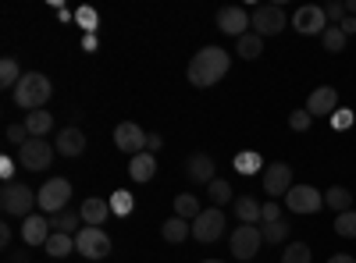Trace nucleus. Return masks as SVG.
<instances>
[{
  "instance_id": "1",
  "label": "nucleus",
  "mask_w": 356,
  "mask_h": 263,
  "mask_svg": "<svg viewBox=\"0 0 356 263\" xmlns=\"http://www.w3.org/2000/svg\"><path fill=\"white\" fill-rule=\"evenodd\" d=\"M228 68H232V57L221 46H203L189 65V82L196 90H211V85H218L228 75Z\"/></svg>"
},
{
  "instance_id": "2",
  "label": "nucleus",
  "mask_w": 356,
  "mask_h": 263,
  "mask_svg": "<svg viewBox=\"0 0 356 263\" xmlns=\"http://www.w3.org/2000/svg\"><path fill=\"white\" fill-rule=\"evenodd\" d=\"M50 96H54V85L40 71H25L22 82H18V90H15V103L22 110H29V114H33V110H47Z\"/></svg>"
},
{
  "instance_id": "3",
  "label": "nucleus",
  "mask_w": 356,
  "mask_h": 263,
  "mask_svg": "<svg viewBox=\"0 0 356 263\" xmlns=\"http://www.w3.org/2000/svg\"><path fill=\"white\" fill-rule=\"evenodd\" d=\"M0 207H4V214L11 217H33V207H40V192H33L29 185H18V182H8L4 192H0Z\"/></svg>"
},
{
  "instance_id": "4",
  "label": "nucleus",
  "mask_w": 356,
  "mask_h": 263,
  "mask_svg": "<svg viewBox=\"0 0 356 263\" xmlns=\"http://www.w3.org/2000/svg\"><path fill=\"white\" fill-rule=\"evenodd\" d=\"M68 199H72V182L68 178H50L43 189H40V210L47 217L68 210Z\"/></svg>"
},
{
  "instance_id": "5",
  "label": "nucleus",
  "mask_w": 356,
  "mask_h": 263,
  "mask_svg": "<svg viewBox=\"0 0 356 263\" xmlns=\"http://www.w3.org/2000/svg\"><path fill=\"white\" fill-rule=\"evenodd\" d=\"M75 249H79V256H86V260H104V256H111V239H107V231L104 228H79V235H75Z\"/></svg>"
},
{
  "instance_id": "6",
  "label": "nucleus",
  "mask_w": 356,
  "mask_h": 263,
  "mask_svg": "<svg viewBox=\"0 0 356 263\" xmlns=\"http://www.w3.org/2000/svg\"><path fill=\"white\" fill-rule=\"evenodd\" d=\"M228 246H232V256H235V260H250V256H257L260 246H264V231H260V224H243V228H235V231H232V239H228Z\"/></svg>"
},
{
  "instance_id": "7",
  "label": "nucleus",
  "mask_w": 356,
  "mask_h": 263,
  "mask_svg": "<svg viewBox=\"0 0 356 263\" xmlns=\"http://www.w3.org/2000/svg\"><path fill=\"white\" fill-rule=\"evenodd\" d=\"M221 231H225V210H221V207L203 210V214L193 221V239L203 242V246L218 242V239H221Z\"/></svg>"
},
{
  "instance_id": "8",
  "label": "nucleus",
  "mask_w": 356,
  "mask_h": 263,
  "mask_svg": "<svg viewBox=\"0 0 356 263\" xmlns=\"http://www.w3.org/2000/svg\"><path fill=\"white\" fill-rule=\"evenodd\" d=\"M285 207L292 214H317L324 207V192H317L314 185H292L285 192Z\"/></svg>"
},
{
  "instance_id": "9",
  "label": "nucleus",
  "mask_w": 356,
  "mask_h": 263,
  "mask_svg": "<svg viewBox=\"0 0 356 263\" xmlns=\"http://www.w3.org/2000/svg\"><path fill=\"white\" fill-rule=\"evenodd\" d=\"M54 153H57V150H54L47 139H29L22 150H18V160H22L25 171H47L50 160H54Z\"/></svg>"
},
{
  "instance_id": "10",
  "label": "nucleus",
  "mask_w": 356,
  "mask_h": 263,
  "mask_svg": "<svg viewBox=\"0 0 356 263\" xmlns=\"http://www.w3.org/2000/svg\"><path fill=\"white\" fill-rule=\"evenodd\" d=\"M282 28H285V11H282L278 4H264V8L253 11V33H257L260 40L278 36Z\"/></svg>"
},
{
  "instance_id": "11",
  "label": "nucleus",
  "mask_w": 356,
  "mask_h": 263,
  "mask_svg": "<svg viewBox=\"0 0 356 263\" xmlns=\"http://www.w3.org/2000/svg\"><path fill=\"white\" fill-rule=\"evenodd\" d=\"M146 139H150V135H146L136 121H122V125L114 128V146H118L122 153H129V157L146 153Z\"/></svg>"
},
{
  "instance_id": "12",
  "label": "nucleus",
  "mask_w": 356,
  "mask_h": 263,
  "mask_svg": "<svg viewBox=\"0 0 356 263\" xmlns=\"http://www.w3.org/2000/svg\"><path fill=\"white\" fill-rule=\"evenodd\" d=\"M289 189H292V167L282 164V160L267 164V167H264V192L278 199V196H285Z\"/></svg>"
},
{
  "instance_id": "13",
  "label": "nucleus",
  "mask_w": 356,
  "mask_h": 263,
  "mask_svg": "<svg viewBox=\"0 0 356 263\" xmlns=\"http://www.w3.org/2000/svg\"><path fill=\"white\" fill-rule=\"evenodd\" d=\"M250 15L243 11V8H221L218 11V28H221V33H228V36H235V40H243L246 33H250Z\"/></svg>"
},
{
  "instance_id": "14",
  "label": "nucleus",
  "mask_w": 356,
  "mask_h": 263,
  "mask_svg": "<svg viewBox=\"0 0 356 263\" xmlns=\"http://www.w3.org/2000/svg\"><path fill=\"white\" fill-rule=\"evenodd\" d=\"M292 25H296V33H303V36H324L328 18H324V8H300L292 15Z\"/></svg>"
},
{
  "instance_id": "15",
  "label": "nucleus",
  "mask_w": 356,
  "mask_h": 263,
  "mask_svg": "<svg viewBox=\"0 0 356 263\" xmlns=\"http://www.w3.org/2000/svg\"><path fill=\"white\" fill-rule=\"evenodd\" d=\"M54 235L50 231V217L47 214H33L22 221V242L25 246H47V239Z\"/></svg>"
},
{
  "instance_id": "16",
  "label": "nucleus",
  "mask_w": 356,
  "mask_h": 263,
  "mask_svg": "<svg viewBox=\"0 0 356 263\" xmlns=\"http://www.w3.org/2000/svg\"><path fill=\"white\" fill-rule=\"evenodd\" d=\"M335 110H339V93H335V85H321V90L310 93L307 114H335Z\"/></svg>"
},
{
  "instance_id": "17",
  "label": "nucleus",
  "mask_w": 356,
  "mask_h": 263,
  "mask_svg": "<svg viewBox=\"0 0 356 263\" xmlns=\"http://www.w3.org/2000/svg\"><path fill=\"white\" fill-rule=\"evenodd\" d=\"M54 150L61 153V157H79L82 150H86V135H82V128H61L57 132V142H54Z\"/></svg>"
},
{
  "instance_id": "18",
  "label": "nucleus",
  "mask_w": 356,
  "mask_h": 263,
  "mask_svg": "<svg viewBox=\"0 0 356 263\" xmlns=\"http://www.w3.org/2000/svg\"><path fill=\"white\" fill-rule=\"evenodd\" d=\"M186 174L193 178V185H211L214 182V160L207 153H193L186 164Z\"/></svg>"
},
{
  "instance_id": "19",
  "label": "nucleus",
  "mask_w": 356,
  "mask_h": 263,
  "mask_svg": "<svg viewBox=\"0 0 356 263\" xmlns=\"http://www.w3.org/2000/svg\"><path fill=\"white\" fill-rule=\"evenodd\" d=\"M79 214H82V221H86L89 228H100V224L107 221V214H111V203L100 199V196H89L82 207H79Z\"/></svg>"
},
{
  "instance_id": "20",
  "label": "nucleus",
  "mask_w": 356,
  "mask_h": 263,
  "mask_svg": "<svg viewBox=\"0 0 356 263\" xmlns=\"http://www.w3.org/2000/svg\"><path fill=\"white\" fill-rule=\"evenodd\" d=\"M129 174L136 182H150L154 174H157V157L154 153H136L132 164H129Z\"/></svg>"
},
{
  "instance_id": "21",
  "label": "nucleus",
  "mask_w": 356,
  "mask_h": 263,
  "mask_svg": "<svg viewBox=\"0 0 356 263\" xmlns=\"http://www.w3.org/2000/svg\"><path fill=\"white\" fill-rule=\"evenodd\" d=\"M161 235H164V242L178 246V242H186V239L193 235V224H189V221H182V217H168V221H164V228H161Z\"/></svg>"
},
{
  "instance_id": "22",
  "label": "nucleus",
  "mask_w": 356,
  "mask_h": 263,
  "mask_svg": "<svg viewBox=\"0 0 356 263\" xmlns=\"http://www.w3.org/2000/svg\"><path fill=\"white\" fill-rule=\"evenodd\" d=\"M22 125L29 128V135H33V139H43V135L54 128V114H50V110H33V114H25Z\"/></svg>"
},
{
  "instance_id": "23",
  "label": "nucleus",
  "mask_w": 356,
  "mask_h": 263,
  "mask_svg": "<svg viewBox=\"0 0 356 263\" xmlns=\"http://www.w3.org/2000/svg\"><path fill=\"white\" fill-rule=\"evenodd\" d=\"M203 214V207H200V199L196 196H189V192H182V196H175V217H182V221H196Z\"/></svg>"
},
{
  "instance_id": "24",
  "label": "nucleus",
  "mask_w": 356,
  "mask_h": 263,
  "mask_svg": "<svg viewBox=\"0 0 356 263\" xmlns=\"http://www.w3.org/2000/svg\"><path fill=\"white\" fill-rule=\"evenodd\" d=\"M324 207H332L335 214L353 210V192H349V189H342V185H332L328 192H324Z\"/></svg>"
},
{
  "instance_id": "25",
  "label": "nucleus",
  "mask_w": 356,
  "mask_h": 263,
  "mask_svg": "<svg viewBox=\"0 0 356 263\" xmlns=\"http://www.w3.org/2000/svg\"><path fill=\"white\" fill-rule=\"evenodd\" d=\"M235 217L243 224H260V203L253 196H239L235 199Z\"/></svg>"
},
{
  "instance_id": "26",
  "label": "nucleus",
  "mask_w": 356,
  "mask_h": 263,
  "mask_svg": "<svg viewBox=\"0 0 356 263\" xmlns=\"http://www.w3.org/2000/svg\"><path fill=\"white\" fill-rule=\"evenodd\" d=\"M72 249H75V235H65V231H54V235L47 239V253H50L54 260H65Z\"/></svg>"
},
{
  "instance_id": "27",
  "label": "nucleus",
  "mask_w": 356,
  "mask_h": 263,
  "mask_svg": "<svg viewBox=\"0 0 356 263\" xmlns=\"http://www.w3.org/2000/svg\"><path fill=\"white\" fill-rule=\"evenodd\" d=\"M18 82H22V68H18V61L15 57H4V61H0V85H4V90H18Z\"/></svg>"
},
{
  "instance_id": "28",
  "label": "nucleus",
  "mask_w": 356,
  "mask_h": 263,
  "mask_svg": "<svg viewBox=\"0 0 356 263\" xmlns=\"http://www.w3.org/2000/svg\"><path fill=\"white\" fill-rule=\"evenodd\" d=\"M235 171H239V174H257V171H264V157L253 153V150L235 153Z\"/></svg>"
},
{
  "instance_id": "29",
  "label": "nucleus",
  "mask_w": 356,
  "mask_h": 263,
  "mask_svg": "<svg viewBox=\"0 0 356 263\" xmlns=\"http://www.w3.org/2000/svg\"><path fill=\"white\" fill-rule=\"evenodd\" d=\"M79 221H82V214H75V210H61V214H54V217H50V228H54V231H65V235H72V231L79 228Z\"/></svg>"
},
{
  "instance_id": "30",
  "label": "nucleus",
  "mask_w": 356,
  "mask_h": 263,
  "mask_svg": "<svg viewBox=\"0 0 356 263\" xmlns=\"http://www.w3.org/2000/svg\"><path fill=\"white\" fill-rule=\"evenodd\" d=\"M260 53H264V40H260L257 33H246V36L239 40V57H246V61H257Z\"/></svg>"
},
{
  "instance_id": "31",
  "label": "nucleus",
  "mask_w": 356,
  "mask_h": 263,
  "mask_svg": "<svg viewBox=\"0 0 356 263\" xmlns=\"http://www.w3.org/2000/svg\"><path fill=\"white\" fill-rule=\"evenodd\" d=\"M260 231H264V242H271V246H278V242H289V221L260 224Z\"/></svg>"
},
{
  "instance_id": "32",
  "label": "nucleus",
  "mask_w": 356,
  "mask_h": 263,
  "mask_svg": "<svg viewBox=\"0 0 356 263\" xmlns=\"http://www.w3.org/2000/svg\"><path fill=\"white\" fill-rule=\"evenodd\" d=\"M75 22H79V28H86V36H97V25H100L97 8H79L75 11Z\"/></svg>"
},
{
  "instance_id": "33",
  "label": "nucleus",
  "mask_w": 356,
  "mask_h": 263,
  "mask_svg": "<svg viewBox=\"0 0 356 263\" xmlns=\"http://www.w3.org/2000/svg\"><path fill=\"white\" fill-rule=\"evenodd\" d=\"M346 33H342V28L339 25H328V28H324V36H321V43H324V50H332V53H339L342 46H346Z\"/></svg>"
},
{
  "instance_id": "34",
  "label": "nucleus",
  "mask_w": 356,
  "mask_h": 263,
  "mask_svg": "<svg viewBox=\"0 0 356 263\" xmlns=\"http://www.w3.org/2000/svg\"><path fill=\"white\" fill-rule=\"evenodd\" d=\"M207 196L214 199V207H225V203L232 199V185H228L225 178H214L211 185H207Z\"/></svg>"
},
{
  "instance_id": "35",
  "label": "nucleus",
  "mask_w": 356,
  "mask_h": 263,
  "mask_svg": "<svg viewBox=\"0 0 356 263\" xmlns=\"http://www.w3.org/2000/svg\"><path fill=\"white\" fill-rule=\"evenodd\" d=\"M282 263H310V246L307 242H289Z\"/></svg>"
},
{
  "instance_id": "36",
  "label": "nucleus",
  "mask_w": 356,
  "mask_h": 263,
  "mask_svg": "<svg viewBox=\"0 0 356 263\" xmlns=\"http://www.w3.org/2000/svg\"><path fill=\"white\" fill-rule=\"evenodd\" d=\"M107 203H111V214H118V217H129V214H132V196H129L125 189H118Z\"/></svg>"
},
{
  "instance_id": "37",
  "label": "nucleus",
  "mask_w": 356,
  "mask_h": 263,
  "mask_svg": "<svg viewBox=\"0 0 356 263\" xmlns=\"http://www.w3.org/2000/svg\"><path fill=\"white\" fill-rule=\"evenodd\" d=\"M335 231L342 239H356V210H346L335 217Z\"/></svg>"
},
{
  "instance_id": "38",
  "label": "nucleus",
  "mask_w": 356,
  "mask_h": 263,
  "mask_svg": "<svg viewBox=\"0 0 356 263\" xmlns=\"http://www.w3.org/2000/svg\"><path fill=\"white\" fill-rule=\"evenodd\" d=\"M310 125H314V114H307V110H292L289 114V128L292 132H307Z\"/></svg>"
},
{
  "instance_id": "39",
  "label": "nucleus",
  "mask_w": 356,
  "mask_h": 263,
  "mask_svg": "<svg viewBox=\"0 0 356 263\" xmlns=\"http://www.w3.org/2000/svg\"><path fill=\"white\" fill-rule=\"evenodd\" d=\"M275 221H282L278 199H267V203H260V224H275Z\"/></svg>"
},
{
  "instance_id": "40",
  "label": "nucleus",
  "mask_w": 356,
  "mask_h": 263,
  "mask_svg": "<svg viewBox=\"0 0 356 263\" xmlns=\"http://www.w3.org/2000/svg\"><path fill=\"white\" fill-rule=\"evenodd\" d=\"M324 18H328L332 25H342V22H346V4H339V0H332V4L324 8Z\"/></svg>"
},
{
  "instance_id": "41",
  "label": "nucleus",
  "mask_w": 356,
  "mask_h": 263,
  "mask_svg": "<svg viewBox=\"0 0 356 263\" xmlns=\"http://www.w3.org/2000/svg\"><path fill=\"white\" fill-rule=\"evenodd\" d=\"M8 139L18 146V150H22V146L29 142V139H33V135H29V128L25 125H8Z\"/></svg>"
},
{
  "instance_id": "42",
  "label": "nucleus",
  "mask_w": 356,
  "mask_h": 263,
  "mask_svg": "<svg viewBox=\"0 0 356 263\" xmlns=\"http://www.w3.org/2000/svg\"><path fill=\"white\" fill-rule=\"evenodd\" d=\"M332 125H335V128H353V110L339 107V110L332 114Z\"/></svg>"
},
{
  "instance_id": "43",
  "label": "nucleus",
  "mask_w": 356,
  "mask_h": 263,
  "mask_svg": "<svg viewBox=\"0 0 356 263\" xmlns=\"http://www.w3.org/2000/svg\"><path fill=\"white\" fill-rule=\"evenodd\" d=\"M161 146H164V139L161 135H150V139H146V153H157Z\"/></svg>"
},
{
  "instance_id": "44",
  "label": "nucleus",
  "mask_w": 356,
  "mask_h": 263,
  "mask_svg": "<svg viewBox=\"0 0 356 263\" xmlns=\"http://www.w3.org/2000/svg\"><path fill=\"white\" fill-rule=\"evenodd\" d=\"M0 174H4V178H11V174H15V160H11V157L0 160Z\"/></svg>"
},
{
  "instance_id": "45",
  "label": "nucleus",
  "mask_w": 356,
  "mask_h": 263,
  "mask_svg": "<svg viewBox=\"0 0 356 263\" xmlns=\"http://www.w3.org/2000/svg\"><path fill=\"white\" fill-rule=\"evenodd\" d=\"M339 28H342L346 36H353V33H356V18H353V15H346V22H342Z\"/></svg>"
},
{
  "instance_id": "46",
  "label": "nucleus",
  "mask_w": 356,
  "mask_h": 263,
  "mask_svg": "<svg viewBox=\"0 0 356 263\" xmlns=\"http://www.w3.org/2000/svg\"><path fill=\"white\" fill-rule=\"evenodd\" d=\"M328 263H356V256H349V253H335Z\"/></svg>"
},
{
  "instance_id": "47",
  "label": "nucleus",
  "mask_w": 356,
  "mask_h": 263,
  "mask_svg": "<svg viewBox=\"0 0 356 263\" xmlns=\"http://www.w3.org/2000/svg\"><path fill=\"white\" fill-rule=\"evenodd\" d=\"M0 246H4V249L11 246V228H0Z\"/></svg>"
},
{
  "instance_id": "48",
  "label": "nucleus",
  "mask_w": 356,
  "mask_h": 263,
  "mask_svg": "<svg viewBox=\"0 0 356 263\" xmlns=\"http://www.w3.org/2000/svg\"><path fill=\"white\" fill-rule=\"evenodd\" d=\"M346 15H353V18H356V0H349V4H346Z\"/></svg>"
},
{
  "instance_id": "49",
  "label": "nucleus",
  "mask_w": 356,
  "mask_h": 263,
  "mask_svg": "<svg viewBox=\"0 0 356 263\" xmlns=\"http://www.w3.org/2000/svg\"><path fill=\"white\" fill-rule=\"evenodd\" d=\"M200 263H221V260H200Z\"/></svg>"
}]
</instances>
